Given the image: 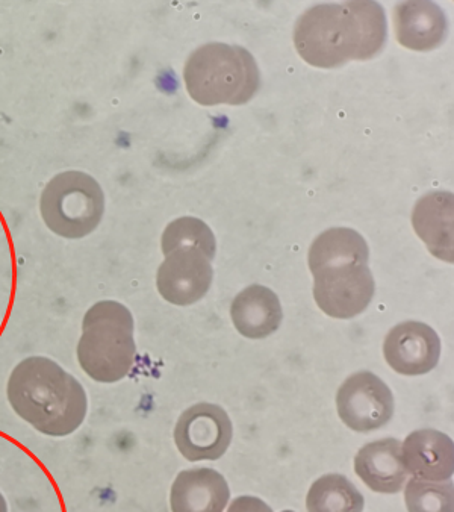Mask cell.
<instances>
[{"label": "cell", "instance_id": "obj_1", "mask_svg": "<svg viewBox=\"0 0 454 512\" xmlns=\"http://www.w3.org/2000/svg\"><path fill=\"white\" fill-rule=\"evenodd\" d=\"M386 40L388 22L377 2L315 5L294 28L300 57L320 69H335L350 60H370L382 52Z\"/></svg>", "mask_w": 454, "mask_h": 512}, {"label": "cell", "instance_id": "obj_2", "mask_svg": "<svg viewBox=\"0 0 454 512\" xmlns=\"http://www.w3.org/2000/svg\"><path fill=\"white\" fill-rule=\"evenodd\" d=\"M7 397L14 413L46 437H69L87 419V391L47 356H29L14 367Z\"/></svg>", "mask_w": 454, "mask_h": 512}, {"label": "cell", "instance_id": "obj_3", "mask_svg": "<svg viewBox=\"0 0 454 512\" xmlns=\"http://www.w3.org/2000/svg\"><path fill=\"white\" fill-rule=\"evenodd\" d=\"M131 311L116 300L94 303L82 320L78 363L99 384L123 381L135 366L137 344Z\"/></svg>", "mask_w": 454, "mask_h": 512}, {"label": "cell", "instance_id": "obj_4", "mask_svg": "<svg viewBox=\"0 0 454 512\" xmlns=\"http://www.w3.org/2000/svg\"><path fill=\"white\" fill-rule=\"evenodd\" d=\"M187 91L197 104L244 105L261 87L258 64L249 50L224 43H208L194 50L185 64Z\"/></svg>", "mask_w": 454, "mask_h": 512}, {"label": "cell", "instance_id": "obj_5", "mask_svg": "<svg viewBox=\"0 0 454 512\" xmlns=\"http://www.w3.org/2000/svg\"><path fill=\"white\" fill-rule=\"evenodd\" d=\"M40 213L53 234L79 240L93 234L102 222L105 194L99 182L87 173H60L44 187Z\"/></svg>", "mask_w": 454, "mask_h": 512}, {"label": "cell", "instance_id": "obj_6", "mask_svg": "<svg viewBox=\"0 0 454 512\" xmlns=\"http://www.w3.org/2000/svg\"><path fill=\"white\" fill-rule=\"evenodd\" d=\"M314 297L324 314L333 319H353L367 310L376 291L367 264H347L318 270Z\"/></svg>", "mask_w": 454, "mask_h": 512}, {"label": "cell", "instance_id": "obj_7", "mask_svg": "<svg viewBox=\"0 0 454 512\" xmlns=\"http://www.w3.org/2000/svg\"><path fill=\"white\" fill-rule=\"evenodd\" d=\"M231 419L221 406L197 403L179 417L175 428V443L179 452L191 463L217 461L231 446Z\"/></svg>", "mask_w": 454, "mask_h": 512}, {"label": "cell", "instance_id": "obj_8", "mask_svg": "<svg viewBox=\"0 0 454 512\" xmlns=\"http://www.w3.org/2000/svg\"><path fill=\"white\" fill-rule=\"evenodd\" d=\"M336 408L344 425L353 431H376L392 419L394 396L382 379L371 372H359L339 387Z\"/></svg>", "mask_w": 454, "mask_h": 512}, {"label": "cell", "instance_id": "obj_9", "mask_svg": "<svg viewBox=\"0 0 454 512\" xmlns=\"http://www.w3.org/2000/svg\"><path fill=\"white\" fill-rule=\"evenodd\" d=\"M212 278L214 270L208 256L194 247H182L165 255L156 275V287L168 303L190 306L206 296Z\"/></svg>", "mask_w": 454, "mask_h": 512}, {"label": "cell", "instance_id": "obj_10", "mask_svg": "<svg viewBox=\"0 0 454 512\" xmlns=\"http://www.w3.org/2000/svg\"><path fill=\"white\" fill-rule=\"evenodd\" d=\"M383 353L389 367L400 375H427L438 366L441 340L426 323H400L386 337Z\"/></svg>", "mask_w": 454, "mask_h": 512}, {"label": "cell", "instance_id": "obj_11", "mask_svg": "<svg viewBox=\"0 0 454 512\" xmlns=\"http://www.w3.org/2000/svg\"><path fill=\"white\" fill-rule=\"evenodd\" d=\"M403 466L415 479L450 481L454 472V446L448 435L435 429H420L402 444Z\"/></svg>", "mask_w": 454, "mask_h": 512}, {"label": "cell", "instance_id": "obj_12", "mask_svg": "<svg viewBox=\"0 0 454 512\" xmlns=\"http://www.w3.org/2000/svg\"><path fill=\"white\" fill-rule=\"evenodd\" d=\"M355 472L376 493L395 494L405 487L402 443L395 438L365 444L355 458Z\"/></svg>", "mask_w": 454, "mask_h": 512}, {"label": "cell", "instance_id": "obj_13", "mask_svg": "<svg viewBox=\"0 0 454 512\" xmlns=\"http://www.w3.org/2000/svg\"><path fill=\"white\" fill-rule=\"evenodd\" d=\"M231 497L226 479L212 469L184 470L170 493L172 512H223Z\"/></svg>", "mask_w": 454, "mask_h": 512}, {"label": "cell", "instance_id": "obj_14", "mask_svg": "<svg viewBox=\"0 0 454 512\" xmlns=\"http://www.w3.org/2000/svg\"><path fill=\"white\" fill-rule=\"evenodd\" d=\"M395 32L402 46L429 52L447 38V16L433 2H405L395 8Z\"/></svg>", "mask_w": 454, "mask_h": 512}, {"label": "cell", "instance_id": "obj_15", "mask_svg": "<svg viewBox=\"0 0 454 512\" xmlns=\"http://www.w3.org/2000/svg\"><path fill=\"white\" fill-rule=\"evenodd\" d=\"M415 231L439 260L453 261V194L433 191L421 197L412 216Z\"/></svg>", "mask_w": 454, "mask_h": 512}, {"label": "cell", "instance_id": "obj_16", "mask_svg": "<svg viewBox=\"0 0 454 512\" xmlns=\"http://www.w3.org/2000/svg\"><path fill=\"white\" fill-rule=\"evenodd\" d=\"M231 316L237 331L252 340L274 334L283 319L279 297L264 285H250L241 291L232 302Z\"/></svg>", "mask_w": 454, "mask_h": 512}, {"label": "cell", "instance_id": "obj_17", "mask_svg": "<svg viewBox=\"0 0 454 512\" xmlns=\"http://www.w3.org/2000/svg\"><path fill=\"white\" fill-rule=\"evenodd\" d=\"M368 256L367 241L355 229H327L315 238L309 249V269L315 273L329 267L367 264Z\"/></svg>", "mask_w": 454, "mask_h": 512}, {"label": "cell", "instance_id": "obj_18", "mask_svg": "<svg viewBox=\"0 0 454 512\" xmlns=\"http://www.w3.org/2000/svg\"><path fill=\"white\" fill-rule=\"evenodd\" d=\"M361 491L341 475H326L312 484L306 497L308 512H362Z\"/></svg>", "mask_w": 454, "mask_h": 512}, {"label": "cell", "instance_id": "obj_19", "mask_svg": "<svg viewBox=\"0 0 454 512\" xmlns=\"http://www.w3.org/2000/svg\"><path fill=\"white\" fill-rule=\"evenodd\" d=\"M182 247L202 250L212 261L217 252V241L205 222L196 217H181L165 228L161 238V249L164 255H168Z\"/></svg>", "mask_w": 454, "mask_h": 512}, {"label": "cell", "instance_id": "obj_20", "mask_svg": "<svg viewBox=\"0 0 454 512\" xmlns=\"http://www.w3.org/2000/svg\"><path fill=\"white\" fill-rule=\"evenodd\" d=\"M409 512H454L453 482L444 484L411 479L405 490Z\"/></svg>", "mask_w": 454, "mask_h": 512}, {"label": "cell", "instance_id": "obj_21", "mask_svg": "<svg viewBox=\"0 0 454 512\" xmlns=\"http://www.w3.org/2000/svg\"><path fill=\"white\" fill-rule=\"evenodd\" d=\"M227 512H273V509L258 497L241 496L232 502Z\"/></svg>", "mask_w": 454, "mask_h": 512}, {"label": "cell", "instance_id": "obj_22", "mask_svg": "<svg viewBox=\"0 0 454 512\" xmlns=\"http://www.w3.org/2000/svg\"><path fill=\"white\" fill-rule=\"evenodd\" d=\"M0 512H8V503L4 494L0 493Z\"/></svg>", "mask_w": 454, "mask_h": 512}, {"label": "cell", "instance_id": "obj_23", "mask_svg": "<svg viewBox=\"0 0 454 512\" xmlns=\"http://www.w3.org/2000/svg\"><path fill=\"white\" fill-rule=\"evenodd\" d=\"M283 512H293V511H283Z\"/></svg>", "mask_w": 454, "mask_h": 512}]
</instances>
